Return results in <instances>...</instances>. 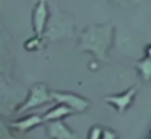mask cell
Listing matches in <instances>:
<instances>
[{
    "label": "cell",
    "mask_w": 151,
    "mask_h": 139,
    "mask_svg": "<svg viewBox=\"0 0 151 139\" xmlns=\"http://www.w3.org/2000/svg\"><path fill=\"white\" fill-rule=\"evenodd\" d=\"M47 19L48 12L46 0H39L33 10V18H32L33 29L36 33V37H42L44 28L47 23Z\"/></svg>",
    "instance_id": "1"
},
{
    "label": "cell",
    "mask_w": 151,
    "mask_h": 139,
    "mask_svg": "<svg viewBox=\"0 0 151 139\" xmlns=\"http://www.w3.org/2000/svg\"><path fill=\"white\" fill-rule=\"evenodd\" d=\"M50 98V97L47 95V92H46V89L44 88V85H36V87H34L33 90H32V93H31L30 97H29L28 101L22 106L21 111H24L26 109H29V108L40 105V104L48 101Z\"/></svg>",
    "instance_id": "2"
},
{
    "label": "cell",
    "mask_w": 151,
    "mask_h": 139,
    "mask_svg": "<svg viewBox=\"0 0 151 139\" xmlns=\"http://www.w3.org/2000/svg\"><path fill=\"white\" fill-rule=\"evenodd\" d=\"M52 97L56 98L57 100H59V101H61V102H67L68 104H71V105L75 106V107H77V108H82L84 105V102L82 101V100H80L79 98H76L71 95L54 93L52 94Z\"/></svg>",
    "instance_id": "3"
},
{
    "label": "cell",
    "mask_w": 151,
    "mask_h": 139,
    "mask_svg": "<svg viewBox=\"0 0 151 139\" xmlns=\"http://www.w3.org/2000/svg\"><path fill=\"white\" fill-rule=\"evenodd\" d=\"M69 112V109H67L66 107H58L56 109H54L52 111H50L47 115H46V119H50V117H61L63 114H66V113Z\"/></svg>",
    "instance_id": "4"
},
{
    "label": "cell",
    "mask_w": 151,
    "mask_h": 139,
    "mask_svg": "<svg viewBox=\"0 0 151 139\" xmlns=\"http://www.w3.org/2000/svg\"><path fill=\"white\" fill-rule=\"evenodd\" d=\"M4 51H5V48H4V39L2 37V34L0 32V69L2 68V63H3L4 60Z\"/></svg>",
    "instance_id": "5"
}]
</instances>
